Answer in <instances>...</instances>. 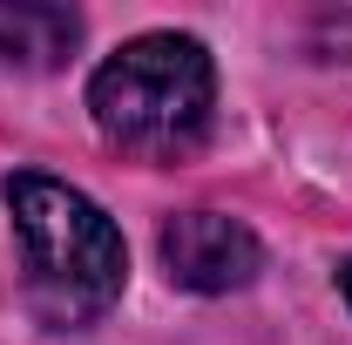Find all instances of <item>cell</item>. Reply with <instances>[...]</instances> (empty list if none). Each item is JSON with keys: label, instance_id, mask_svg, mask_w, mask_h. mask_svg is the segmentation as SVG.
<instances>
[{"label": "cell", "instance_id": "1", "mask_svg": "<svg viewBox=\"0 0 352 345\" xmlns=\"http://www.w3.org/2000/svg\"><path fill=\"white\" fill-rule=\"evenodd\" d=\"M7 210L21 237V285L34 318L54 332L95 325L129 285V251L122 230L88 203L82 190L54 183V176H14L7 183Z\"/></svg>", "mask_w": 352, "mask_h": 345}, {"label": "cell", "instance_id": "2", "mask_svg": "<svg viewBox=\"0 0 352 345\" xmlns=\"http://www.w3.org/2000/svg\"><path fill=\"white\" fill-rule=\"evenodd\" d=\"M217 68L197 34H135L88 82L95 129L135 156H183L210 129Z\"/></svg>", "mask_w": 352, "mask_h": 345}, {"label": "cell", "instance_id": "4", "mask_svg": "<svg viewBox=\"0 0 352 345\" xmlns=\"http://www.w3.org/2000/svg\"><path fill=\"white\" fill-rule=\"evenodd\" d=\"M82 41V21L68 7H41V0H0V61L7 68H61Z\"/></svg>", "mask_w": 352, "mask_h": 345}, {"label": "cell", "instance_id": "3", "mask_svg": "<svg viewBox=\"0 0 352 345\" xmlns=\"http://www.w3.org/2000/svg\"><path fill=\"white\" fill-rule=\"evenodd\" d=\"M163 264H170V278L183 291H204V298H217V291H244L251 278H258V237L237 223V216H217V210H183L163 223Z\"/></svg>", "mask_w": 352, "mask_h": 345}, {"label": "cell", "instance_id": "5", "mask_svg": "<svg viewBox=\"0 0 352 345\" xmlns=\"http://www.w3.org/2000/svg\"><path fill=\"white\" fill-rule=\"evenodd\" d=\"M339 291H346V304H352V264H339Z\"/></svg>", "mask_w": 352, "mask_h": 345}]
</instances>
